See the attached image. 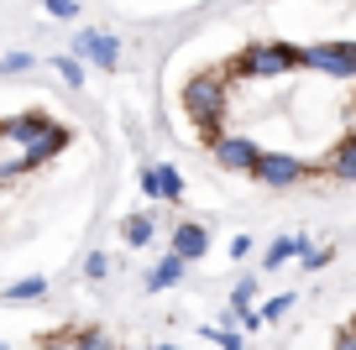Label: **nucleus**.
Instances as JSON below:
<instances>
[{
    "label": "nucleus",
    "mask_w": 356,
    "mask_h": 350,
    "mask_svg": "<svg viewBox=\"0 0 356 350\" xmlns=\"http://www.w3.org/2000/svg\"><path fill=\"white\" fill-rule=\"evenodd\" d=\"M178 99H184V115L204 131V142H215V136L225 131V74H200V78H189Z\"/></svg>",
    "instance_id": "nucleus-1"
},
{
    "label": "nucleus",
    "mask_w": 356,
    "mask_h": 350,
    "mask_svg": "<svg viewBox=\"0 0 356 350\" xmlns=\"http://www.w3.org/2000/svg\"><path fill=\"white\" fill-rule=\"evenodd\" d=\"M299 68V42H252L236 53L225 78H283Z\"/></svg>",
    "instance_id": "nucleus-2"
},
{
    "label": "nucleus",
    "mask_w": 356,
    "mask_h": 350,
    "mask_svg": "<svg viewBox=\"0 0 356 350\" xmlns=\"http://www.w3.org/2000/svg\"><path fill=\"white\" fill-rule=\"evenodd\" d=\"M299 68H314L325 78L351 84L356 78V42H309V47H299Z\"/></svg>",
    "instance_id": "nucleus-3"
},
{
    "label": "nucleus",
    "mask_w": 356,
    "mask_h": 350,
    "mask_svg": "<svg viewBox=\"0 0 356 350\" xmlns=\"http://www.w3.org/2000/svg\"><path fill=\"white\" fill-rule=\"evenodd\" d=\"M252 178H257V183H267V188H293V183L309 178V162L293 157V152H257Z\"/></svg>",
    "instance_id": "nucleus-4"
},
{
    "label": "nucleus",
    "mask_w": 356,
    "mask_h": 350,
    "mask_svg": "<svg viewBox=\"0 0 356 350\" xmlns=\"http://www.w3.org/2000/svg\"><path fill=\"white\" fill-rule=\"evenodd\" d=\"M68 53H74L79 63L105 68V74H115V68H121V42H115L111 32H95V26H84V32L74 37V47H68Z\"/></svg>",
    "instance_id": "nucleus-5"
},
{
    "label": "nucleus",
    "mask_w": 356,
    "mask_h": 350,
    "mask_svg": "<svg viewBox=\"0 0 356 350\" xmlns=\"http://www.w3.org/2000/svg\"><path fill=\"white\" fill-rule=\"evenodd\" d=\"M210 152H215V162H220L225 173H252V162H257V152H262V147H257L246 131H220V136L210 142Z\"/></svg>",
    "instance_id": "nucleus-6"
},
{
    "label": "nucleus",
    "mask_w": 356,
    "mask_h": 350,
    "mask_svg": "<svg viewBox=\"0 0 356 350\" xmlns=\"http://www.w3.org/2000/svg\"><path fill=\"white\" fill-rule=\"evenodd\" d=\"M68 142H74V131H68V126H58V121H53V126H47L42 136H37V142H26V147H22V173H32V167L53 162V157L63 152Z\"/></svg>",
    "instance_id": "nucleus-7"
},
{
    "label": "nucleus",
    "mask_w": 356,
    "mask_h": 350,
    "mask_svg": "<svg viewBox=\"0 0 356 350\" xmlns=\"http://www.w3.org/2000/svg\"><path fill=\"white\" fill-rule=\"evenodd\" d=\"M168 251L184 256V262H200V256H210V230L200 225V219H178L173 225V241H168Z\"/></svg>",
    "instance_id": "nucleus-8"
},
{
    "label": "nucleus",
    "mask_w": 356,
    "mask_h": 350,
    "mask_svg": "<svg viewBox=\"0 0 356 350\" xmlns=\"http://www.w3.org/2000/svg\"><path fill=\"white\" fill-rule=\"evenodd\" d=\"M47 115L42 110H22V115H6V121H0V142H16V147H26V142H37V136L47 131Z\"/></svg>",
    "instance_id": "nucleus-9"
},
{
    "label": "nucleus",
    "mask_w": 356,
    "mask_h": 350,
    "mask_svg": "<svg viewBox=\"0 0 356 350\" xmlns=\"http://www.w3.org/2000/svg\"><path fill=\"white\" fill-rule=\"evenodd\" d=\"M325 173L341 178V183H356V131L341 136V142L330 147V157H325Z\"/></svg>",
    "instance_id": "nucleus-10"
},
{
    "label": "nucleus",
    "mask_w": 356,
    "mask_h": 350,
    "mask_svg": "<svg viewBox=\"0 0 356 350\" xmlns=\"http://www.w3.org/2000/svg\"><path fill=\"white\" fill-rule=\"evenodd\" d=\"M309 246H314L309 235H278V241L267 246V256H262V272H278V267H289L293 256H304Z\"/></svg>",
    "instance_id": "nucleus-11"
},
{
    "label": "nucleus",
    "mask_w": 356,
    "mask_h": 350,
    "mask_svg": "<svg viewBox=\"0 0 356 350\" xmlns=\"http://www.w3.org/2000/svg\"><path fill=\"white\" fill-rule=\"evenodd\" d=\"M184 277H189V262L168 251L163 262H157L152 272H147V293H168V288H178V283H184Z\"/></svg>",
    "instance_id": "nucleus-12"
},
{
    "label": "nucleus",
    "mask_w": 356,
    "mask_h": 350,
    "mask_svg": "<svg viewBox=\"0 0 356 350\" xmlns=\"http://www.w3.org/2000/svg\"><path fill=\"white\" fill-rule=\"evenodd\" d=\"M152 178H157V199H173V204L184 199V173H178L173 162H157Z\"/></svg>",
    "instance_id": "nucleus-13"
},
{
    "label": "nucleus",
    "mask_w": 356,
    "mask_h": 350,
    "mask_svg": "<svg viewBox=\"0 0 356 350\" xmlns=\"http://www.w3.org/2000/svg\"><path fill=\"white\" fill-rule=\"evenodd\" d=\"M42 293H47V277H22V283H11L0 298H6V303H37Z\"/></svg>",
    "instance_id": "nucleus-14"
},
{
    "label": "nucleus",
    "mask_w": 356,
    "mask_h": 350,
    "mask_svg": "<svg viewBox=\"0 0 356 350\" xmlns=\"http://www.w3.org/2000/svg\"><path fill=\"white\" fill-rule=\"evenodd\" d=\"M152 215H126L121 219V235H126V246H147V241H152Z\"/></svg>",
    "instance_id": "nucleus-15"
},
{
    "label": "nucleus",
    "mask_w": 356,
    "mask_h": 350,
    "mask_svg": "<svg viewBox=\"0 0 356 350\" xmlns=\"http://www.w3.org/2000/svg\"><path fill=\"white\" fill-rule=\"evenodd\" d=\"M200 335H204V340H215L220 350H246V329H241V324H220V329H210V324H204Z\"/></svg>",
    "instance_id": "nucleus-16"
},
{
    "label": "nucleus",
    "mask_w": 356,
    "mask_h": 350,
    "mask_svg": "<svg viewBox=\"0 0 356 350\" xmlns=\"http://www.w3.org/2000/svg\"><path fill=\"white\" fill-rule=\"evenodd\" d=\"M53 74L63 78L68 89H84V63H79L74 53H58V58H53Z\"/></svg>",
    "instance_id": "nucleus-17"
},
{
    "label": "nucleus",
    "mask_w": 356,
    "mask_h": 350,
    "mask_svg": "<svg viewBox=\"0 0 356 350\" xmlns=\"http://www.w3.org/2000/svg\"><path fill=\"white\" fill-rule=\"evenodd\" d=\"M68 340H74V350H121L105 329H79V335H68Z\"/></svg>",
    "instance_id": "nucleus-18"
},
{
    "label": "nucleus",
    "mask_w": 356,
    "mask_h": 350,
    "mask_svg": "<svg viewBox=\"0 0 356 350\" xmlns=\"http://www.w3.org/2000/svg\"><path fill=\"white\" fill-rule=\"evenodd\" d=\"M293 303H299V293H278V298H267V303H262V319H267V324H278V319H289V314H293Z\"/></svg>",
    "instance_id": "nucleus-19"
},
{
    "label": "nucleus",
    "mask_w": 356,
    "mask_h": 350,
    "mask_svg": "<svg viewBox=\"0 0 356 350\" xmlns=\"http://www.w3.org/2000/svg\"><path fill=\"white\" fill-rule=\"evenodd\" d=\"M335 256H341L335 246H309V251L299 256V267H304V272H325V267H330Z\"/></svg>",
    "instance_id": "nucleus-20"
},
{
    "label": "nucleus",
    "mask_w": 356,
    "mask_h": 350,
    "mask_svg": "<svg viewBox=\"0 0 356 350\" xmlns=\"http://www.w3.org/2000/svg\"><path fill=\"white\" fill-rule=\"evenodd\" d=\"M252 298H257V277L246 272L241 283H236V293H231V308H252Z\"/></svg>",
    "instance_id": "nucleus-21"
},
{
    "label": "nucleus",
    "mask_w": 356,
    "mask_h": 350,
    "mask_svg": "<svg viewBox=\"0 0 356 350\" xmlns=\"http://www.w3.org/2000/svg\"><path fill=\"white\" fill-rule=\"evenodd\" d=\"M105 272H111V256H105V251H89L84 256V277H89V283H100Z\"/></svg>",
    "instance_id": "nucleus-22"
},
{
    "label": "nucleus",
    "mask_w": 356,
    "mask_h": 350,
    "mask_svg": "<svg viewBox=\"0 0 356 350\" xmlns=\"http://www.w3.org/2000/svg\"><path fill=\"white\" fill-rule=\"evenodd\" d=\"M26 68H32V53H6L0 58V78L6 74H26Z\"/></svg>",
    "instance_id": "nucleus-23"
},
{
    "label": "nucleus",
    "mask_w": 356,
    "mask_h": 350,
    "mask_svg": "<svg viewBox=\"0 0 356 350\" xmlns=\"http://www.w3.org/2000/svg\"><path fill=\"white\" fill-rule=\"evenodd\" d=\"M47 16H58V22H74V16H79V0H47Z\"/></svg>",
    "instance_id": "nucleus-24"
},
{
    "label": "nucleus",
    "mask_w": 356,
    "mask_h": 350,
    "mask_svg": "<svg viewBox=\"0 0 356 350\" xmlns=\"http://www.w3.org/2000/svg\"><path fill=\"white\" fill-rule=\"evenodd\" d=\"M330 350H356V324H346L341 335H335V345Z\"/></svg>",
    "instance_id": "nucleus-25"
},
{
    "label": "nucleus",
    "mask_w": 356,
    "mask_h": 350,
    "mask_svg": "<svg viewBox=\"0 0 356 350\" xmlns=\"http://www.w3.org/2000/svg\"><path fill=\"white\" fill-rule=\"evenodd\" d=\"M231 256H236V262H246V256H252V235H236V241H231Z\"/></svg>",
    "instance_id": "nucleus-26"
},
{
    "label": "nucleus",
    "mask_w": 356,
    "mask_h": 350,
    "mask_svg": "<svg viewBox=\"0 0 356 350\" xmlns=\"http://www.w3.org/2000/svg\"><path fill=\"white\" fill-rule=\"evenodd\" d=\"M136 183H142V194H147V199H157V178H152V167H142V173H136Z\"/></svg>",
    "instance_id": "nucleus-27"
},
{
    "label": "nucleus",
    "mask_w": 356,
    "mask_h": 350,
    "mask_svg": "<svg viewBox=\"0 0 356 350\" xmlns=\"http://www.w3.org/2000/svg\"><path fill=\"white\" fill-rule=\"evenodd\" d=\"M37 350H74V340H68V335H53V340H42Z\"/></svg>",
    "instance_id": "nucleus-28"
},
{
    "label": "nucleus",
    "mask_w": 356,
    "mask_h": 350,
    "mask_svg": "<svg viewBox=\"0 0 356 350\" xmlns=\"http://www.w3.org/2000/svg\"><path fill=\"white\" fill-rule=\"evenodd\" d=\"M0 350H11V345H6V340H0Z\"/></svg>",
    "instance_id": "nucleus-29"
}]
</instances>
